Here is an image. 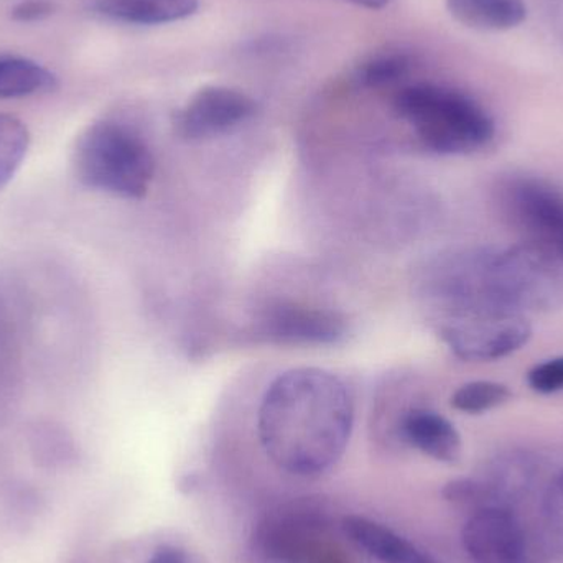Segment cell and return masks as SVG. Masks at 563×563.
I'll use <instances>...</instances> for the list:
<instances>
[{"label": "cell", "mask_w": 563, "mask_h": 563, "mask_svg": "<svg viewBox=\"0 0 563 563\" xmlns=\"http://www.w3.org/2000/svg\"><path fill=\"white\" fill-rule=\"evenodd\" d=\"M353 422L346 384L330 371L298 367L280 374L264 394L257 432L274 465L290 475L314 476L343 456Z\"/></svg>", "instance_id": "1"}, {"label": "cell", "mask_w": 563, "mask_h": 563, "mask_svg": "<svg viewBox=\"0 0 563 563\" xmlns=\"http://www.w3.org/2000/svg\"><path fill=\"white\" fill-rule=\"evenodd\" d=\"M427 290L449 310L499 308L536 313L563 307V263L532 244L472 247L429 264Z\"/></svg>", "instance_id": "2"}, {"label": "cell", "mask_w": 563, "mask_h": 563, "mask_svg": "<svg viewBox=\"0 0 563 563\" xmlns=\"http://www.w3.org/2000/svg\"><path fill=\"white\" fill-rule=\"evenodd\" d=\"M423 145L437 154H472L495 137L492 115L468 96L437 85L404 88L394 101Z\"/></svg>", "instance_id": "3"}, {"label": "cell", "mask_w": 563, "mask_h": 563, "mask_svg": "<svg viewBox=\"0 0 563 563\" xmlns=\"http://www.w3.org/2000/svg\"><path fill=\"white\" fill-rule=\"evenodd\" d=\"M75 170L86 187L115 197H145L155 174L151 148L125 125L99 121L76 142Z\"/></svg>", "instance_id": "4"}, {"label": "cell", "mask_w": 563, "mask_h": 563, "mask_svg": "<svg viewBox=\"0 0 563 563\" xmlns=\"http://www.w3.org/2000/svg\"><path fill=\"white\" fill-rule=\"evenodd\" d=\"M499 210L522 234L525 243L563 263V191L529 175L503 178L496 188Z\"/></svg>", "instance_id": "5"}, {"label": "cell", "mask_w": 563, "mask_h": 563, "mask_svg": "<svg viewBox=\"0 0 563 563\" xmlns=\"http://www.w3.org/2000/svg\"><path fill=\"white\" fill-rule=\"evenodd\" d=\"M455 356L496 361L521 350L532 338L528 314L512 310H472L432 321Z\"/></svg>", "instance_id": "6"}, {"label": "cell", "mask_w": 563, "mask_h": 563, "mask_svg": "<svg viewBox=\"0 0 563 563\" xmlns=\"http://www.w3.org/2000/svg\"><path fill=\"white\" fill-rule=\"evenodd\" d=\"M264 563H347L318 511L295 506L267 518L256 539Z\"/></svg>", "instance_id": "7"}, {"label": "cell", "mask_w": 563, "mask_h": 563, "mask_svg": "<svg viewBox=\"0 0 563 563\" xmlns=\"http://www.w3.org/2000/svg\"><path fill=\"white\" fill-rule=\"evenodd\" d=\"M256 102L227 86H205L175 114L174 128L185 141H207L250 121Z\"/></svg>", "instance_id": "8"}, {"label": "cell", "mask_w": 563, "mask_h": 563, "mask_svg": "<svg viewBox=\"0 0 563 563\" xmlns=\"http://www.w3.org/2000/svg\"><path fill=\"white\" fill-rule=\"evenodd\" d=\"M462 541L475 563H534L528 536L511 508L476 509Z\"/></svg>", "instance_id": "9"}, {"label": "cell", "mask_w": 563, "mask_h": 563, "mask_svg": "<svg viewBox=\"0 0 563 563\" xmlns=\"http://www.w3.org/2000/svg\"><path fill=\"white\" fill-rule=\"evenodd\" d=\"M346 333L336 311L298 303L271 305L256 321V334L277 344H333Z\"/></svg>", "instance_id": "10"}, {"label": "cell", "mask_w": 563, "mask_h": 563, "mask_svg": "<svg viewBox=\"0 0 563 563\" xmlns=\"http://www.w3.org/2000/svg\"><path fill=\"white\" fill-rule=\"evenodd\" d=\"M534 476V466L528 456L499 460L476 478H459L443 488V496L456 505L470 508H511Z\"/></svg>", "instance_id": "11"}, {"label": "cell", "mask_w": 563, "mask_h": 563, "mask_svg": "<svg viewBox=\"0 0 563 563\" xmlns=\"http://www.w3.org/2000/svg\"><path fill=\"white\" fill-rule=\"evenodd\" d=\"M343 534L361 551L380 563H440L393 529L363 516L343 519Z\"/></svg>", "instance_id": "12"}, {"label": "cell", "mask_w": 563, "mask_h": 563, "mask_svg": "<svg viewBox=\"0 0 563 563\" xmlns=\"http://www.w3.org/2000/svg\"><path fill=\"white\" fill-rule=\"evenodd\" d=\"M404 439L423 455L442 463H455L462 455V437L452 422L432 410H410L402 419Z\"/></svg>", "instance_id": "13"}, {"label": "cell", "mask_w": 563, "mask_h": 563, "mask_svg": "<svg viewBox=\"0 0 563 563\" xmlns=\"http://www.w3.org/2000/svg\"><path fill=\"white\" fill-rule=\"evenodd\" d=\"M92 9L112 22L165 25L194 15L198 0H95Z\"/></svg>", "instance_id": "14"}, {"label": "cell", "mask_w": 563, "mask_h": 563, "mask_svg": "<svg viewBox=\"0 0 563 563\" xmlns=\"http://www.w3.org/2000/svg\"><path fill=\"white\" fill-rule=\"evenodd\" d=\"M446 9L463 25L486 32L516 29L528 16L522 0H446Z\"/></svg>", "instance_id": "15"}, {"label": "cell", "mask_w": 563, "mask_h": 563, "mask_svg": "<svg viewBox=\"0 0 563 563\" xmlns=\"http://www.w3.org/2000/svg\"><path fill=\"white\" fill-rule=\"evenodd\" d=\"M58 79L33 59L0 53V99L26 98L55 91Z\"/></svg>", "instance_id": "16"}, {"label": "cell", "mask_w": 563, "mask_h": 563, "mask_svg": "<svg viewBox=\"0 0 563 563\" xmlns=\"http://www.w3.org/2000/svg\"><path fill=\"white\" fill-rule=\"evenodd\" d=\"M26 125L9 114H0V190L12 180L29 151Z\"/></svg>", "instance_id": "17"}, {"label": "cell", "mask_w": 563, "mask_h": 563, "mask_svg": "<svg viewBox=\"0 0 563 563\" xmlns=\"http://www.w3.org/2000/svg\"><path fill=\"white\" fill-rule=\"evenodd\" d=\"M511 390L506 384L496 380H473L463 384L453 393V409L465 413H483L496 409L511 399Z\"/></svg>", "instance_id": "18"}, {"label": "cell", "mask_w": 563, "mask_h": 563, "mask_svg": "<svg viewBox=\"0 0 563 563\" xmlns=\"http://www.w3.org/2000/svg\"><path fill=\"white\" fill-rule=\"evenodd\" d=\"M410 62L406 55L389 53L379 55L364 63L357 73V78L367 88H380L393 85L409 73Z\"/></svg>", "instance_id": "19"}, {"label": "cell", "mask_w": 563, "mask_h": 563, "mask_svg": "<svg viewBox=\"0 0 563 563\" xmlns=\"http://www.w3.org/2000/svg\"><path fill=\"white\" fill-rule=\"evenodd\" d=\"M528 384L534 393L549 394L563 390V356L536 364L528 373Z\"/></svg>", "instance_id": "20"}, {"label": "cell", "mask_w": 563, "mask_h": 563, "mask_svg": "<svg viewBox=\"0 0 563 563\" xmlns=\"http://www.w3.org/2000/svg\"><path fill=\"white\" fill-rule=\"evenodd\" d=\"M544 512L549 525L563 536V472L555 476L544 499Z\"/></svg>", "instance_id": "21"}, {"label": "cell", "mask_w": 563, "mask_h": 563, "mask_svg": "<svg viewBox=\"0 0 563 563\" xmlns=\"http://www.w3.org/2000/svg\"><path fill=\"white\" fill-rule=\"evenodd\" d=\"M53 12V5L45 0H26V2L19 3L13 9V16L16 20H38L43 16L49 15Z\"/></svg>", "instance_id": "22"}, {"label": "cell", "mask_w": 563, "mask_h": 563, "mask_svg": "<svg viewBox=\"0 0 563 563\" xmlns=\"http://www.w3.org/2000/svg\"><path fill=\"white\" fill-rule=\"evenodd\" d=\"M148 563H191L190 558L180 549L162 548L152 555Z\"/></svg>", "instance_id": "23"}, {"label": "cell", "mask_w": 563, "mask_h": 563, "mask_svg": "<svg viewBox=\"0 0 563 563\" xmlns=\"http://www.w3.org/2000/svg\"><path fill=\"white\" fill-rule=\"evenodd\" d=\"M346 2L354 3L357 7H364V9L379 10L387 5L389 0H346Z\"/></svg>", "instance_id": "24"}]
</instances>
